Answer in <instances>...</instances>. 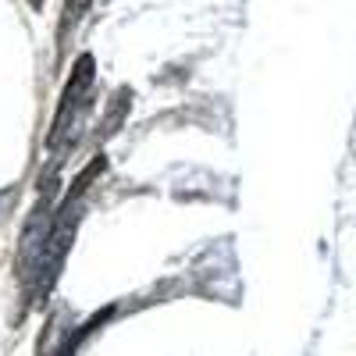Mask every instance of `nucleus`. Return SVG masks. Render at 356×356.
I'll use <instances>...</instances> for the list:
<instances>
[{
  "instance_id": "f257e3e1",
  "label": "nucleus",
  "mask_w": 356,
  "mask_h": 356,
  "mask_svg": "<svg viewBox=\"0 0 356 356\" xmlns=\"http://www.w3.org/2000/svg\"><path fill=\"white\" fill-rule=\"evenodd\" d=\"M93 82H97V61L93 54H82L68 82H65V93H61V104H57V114H54V125H50V150L61 146V154L72 150L82 125H86V114H89V100H93Z\"/></svg>"
},
{
  "instance_id": "f03ea898",
  "label": "nucleus",
  "mask_w": 356,
  "mask_h": 356,
  "mask_svg": "<svg viewBox=\"0 0 356 356\" xmlns=\"http://www.w3.org/2000/svg\"><path fill=\"white\" fill-rule=\"evenodd\" d=\"M89 8H93V0H65L61 22H57V61L68 54L72 36L79 33V25H82V18L89 15Z\"/></svg>"
},
{
  "instance_id": "7ed1b4c3",
  "label": "nucleus",
  "mask_w": 356,
  "mask_h": 356,
  "mask_svg": "<svg viewBox=\"0 0 356 356\" xmlns=\"http://www.w3.org/2000/svg\"><path fill=\"white\" fill-rule=\"evenodd\" d=\"M25 4L33 8V11H43V4H47V0H25Z\"/></svg>"
}]
</instances>
